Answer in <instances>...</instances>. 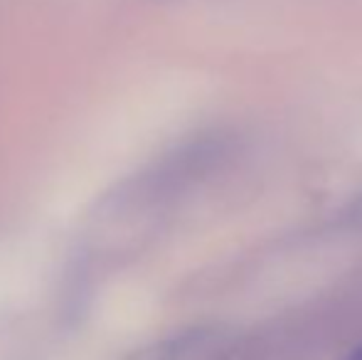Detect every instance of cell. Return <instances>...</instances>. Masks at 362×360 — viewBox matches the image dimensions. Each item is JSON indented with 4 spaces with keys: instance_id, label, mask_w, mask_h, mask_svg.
<instances>
[{
    "instance_id": "6da1fadb",
    "label": "cell",
    "mask_w": 362,
    "mask_h": 360,
    "mask_svg": "<svg viewBox=\"0 0 362 360\" xmlns=\"http://www.w3.org/2000/svg\"><path fill=\"white\" fill-rule=\"evenodd\" d=\"M345 360H362V343H360V346H358V348H355V351H353V353H350V356H348V358H345Z\"/></svg>"
}]
</instances>
